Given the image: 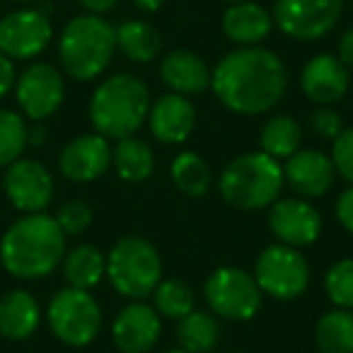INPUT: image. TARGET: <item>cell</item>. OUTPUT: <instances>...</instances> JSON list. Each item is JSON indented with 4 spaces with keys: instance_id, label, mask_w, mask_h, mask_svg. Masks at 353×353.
<instances>
[{
    "instance_id": "1",
    "label": "cell",
    "mask_w": 353,
    "mask_h": 353,
    "mask_svg": "<svg viewBox=\"0 0 353 353\" xmlns=\"http://www.w3.org/2000/svg\"><path fill=\"white\" fill-rule=\"evenodd\" d=\"M211 88L230 112L254 117L274 109L288 88L285 63L269 49L240 46L211 70Z\"/></svg>"
},
{
    "instance_id": "2",
    "label": "cell",
    "mask_w": 353,
    "mask_h": 353,
    "mask_svg": "<svg viewBox=\"0 0 353 353\" xmlns=\"http://www.w3.org/2000/svg\"><path fill=\"white\" fill-rule=\"evenodd\" d=\"M65 256V235L56 218L25 213L6 230L0 240V261L15 279H44Z\"/></svg>"
},
{
    "instance_id": "3",
    "label": "cell",
    "mask_w": 353,
    "mask_h": 353,
    "mask_svg": "<svg viewBox=\"0 0 353 353\" xmlns=\"http://www.w3.org/2000/svg\"><path fill=\"white\" fill-rule=\"evenodd\" d=\"M150 112V92L138 75H109L90 97V121L104 138L121 141L143 126Z\"/></svg>"
},
{
    "instance_id": "4",
    "label": "cell",
    "mask_w": 353,
    "mask_h": 353,
    "mask_svg": "<svg viewBox=\"0 0 353 353\" xmlns=\"http://www.w3.org/2000/svg\"><path fill=\"white\" fill-rule=\"evenodd\" d=\"M117 54V27L99 15H78L59 37L61 68L73 80L88 83L107 70Z\"/></svg>"
},
{
    "instance_id": "5",
    "label": "cell",
    "mask_w": 353,
    "mask_h": 353,
    "mask_svg": "<svg viewBox=\"0 0 353 353\" xmlns=\"http://www.w3.org/2000/svg\"><path fill=\"white\" fill-rule=\"evenodd\" d=\"M283 167L266 152H245L228 162L221 174V196L242 211H259L279 199Z\"/></svg>"
},
{
    "instance_id": "6",
    "label": "cell",
    "mask_w": 353,
    "mask_h": 353,
    "mask_svg": "<svg viewBox=\"0 0 353 353\" xmlns=\"http://www.w3.org/2000/svg\"><path fill=\"white\" fill-rule=\"evenodd\" d=\"M107 279L114 285V290L123 298H148L162 281L160 252L145 237H121L107 256Z\"/></svg>"
},
{
    "instance_id": "7",
    "label": "cell",
    "mask_w": 353,
    "mask_h": 353,
    "mask_svg": "<svg viewBox=\"0 0 353 353\" xmlns=\"http://www.w3.org/2000/svg\"><path fill=\"white\" fill-rule=\"evenodd\" d=\"M46 322H49L51 334L61 343L83 348L97 339L102 329V310L97 300L90 295V290L68 285L49 300Z\"/></svg>"
},
{
    "instance_id": "8",
    "label": "cell",
    "mask_w": 353,
    "mask_h": 353,
    "mask_svg": "<svg viewBox=\"0 0 353 353\" xmlns=\"http://www.w3.org/2000/svg\"><path fill=\"white\" fill-rule=\"evenodd\" d=\"M261 288L256 279L237 266H221L206 279L203 298L216 317L247 322L261 307Z\"/></svg>"
},
{
    "instance_id": "9",
    "label": "cell",
    "mask_w": 353,
    "mask_h": 353,
    "mask_svg": "<svg viewBox=\"0 0 353 353\" xmlns=\"http://www.w3.org/2000/svg\"><path fill=\"white\" fill-rule=\"evenodd\" d=\"M254 279L261 293L276 300H293L305 293L310 283V264L298 247L269 245L256 259Z\"/></svg>"
},
{
    "instance_id": "10",
    "label": "cell",
    "mask_w": 353,
    "mask_h": 353,
    "mask_svg": "<svg viewBox=\"0 0 353 353\" xmlns=\"http://www.w3.org/2000/svg\"><path fill=\"white\" fill-rule=\"evenodd\" d=\"M343 0H276L274 20L285 37L317 41L339 25Z\"/></svg>"
},
{
    "instance_id": "11",
    "label": "cell",
    "mask_w": 353,
    "mask_h": 353,
    "mask_svg": "<svg viewBox=\"0 0 353 353\" xmlns=\"http://www.w3.org/2000/svg\"><path fill=\"white\" fill-rule=\"evenodd\" d=\"M15 97L32 121H44L63 104V75L49 63H32L15 80Z\"/></svg>"
},
{
    "instance_id": "12",
    "label": "cell",
    "mask_w": 353,
    "mask_h": 353,
    "mask_svg": "<svg viewBox=\"0 0 353 353\" xmlns=\"http://www.w3.org/2000/svg\"><path fill=\"white\" fill-rule=\"evenodd\" d=\"M54 30L44 10H15L0 20V54L12 61H30L49 46Z\"/></svg>"
},
{
    "instance_id": "13",
    "label": "cell",
    "mask_w": 353,
    "mask_h": 353,
    "mask_svg": "<svg viewBox=\"0 0 353 353\" xmlns=\"http://www.w3.org/2000/svg\"><path fill=\"white\" fill-rule=\"evenodd\" d=\"M6 196L17 211L41 213L54 199V176L39 160H15L3 176Z\"/></svg>"
},
{
    "instance_id": "14",
    "label": "cell",
    "mask_w": 353,
    "mask_h": 353,
    "mask_svg": "<svg viewBox=\"0 0 353 353\" xmlns=\"http://www.w3.org/2000/svg\"><path fill=\"white\" fill-rule=\"evenodd\" d=\"M269 228L274 237L290 247H307L322 232L319 211L305 199H281L271 203Z\"/></svg>"
},
{
    "instance_id": "15",
    "label": "cell",
    "mask_w": 353,
    "mask_h": 353,
    "mask_svg": "<svg viewBox=\"0 0 353 353\" xmlns=\"http://www.w3.org/2000/svg\"><path fill=\"white\" fill-rule=\"evenodd\" d=\"M112 165V148L99 133H83L63 145L59 155V167L70 182H94Z\"/></svg>"
},
{
    "instance_id": "16",
    "label": "cell",
    "mask_w": 353,
    "mask_h": 353,
    "mask_svg": "<svg viewBox=\"0 0 353 353\" xmlns=\"http://www.w3.org/2000/svg\"><path fill=\"white\" fill-rule=\"evenodd\" d=\"M112 339L121 353H148L160 339V314L155 307L133 300L119 310L112 324Z\"/></svg>"
},
{
    "instance_id": "17",
    "label": "cell",
    "mask_w": 353,
    "mask_h": 353,
    "mask_svg": "<svg viewBox=\"0 0 353 353\" xmlns=\"http://www.w3.org/2000/svg\"><path fill=\"white\" fill-rule=\"evenodd\" d=\"M334 162L319 150H295L283 167V179L300 199H319L334 184Z\"/></svg>"
},
{
    "instance_id": "18",
    "label": "cell",
    "mask_w": 353,
    "mask_h": 353,
    "mask_svg": "<svg viewBox=\"0 0 353 353\" xmlns=\"http://www.w3.org/2000/svg\"><path fill=\"white\" fill-rule=\"evenodd\" d=\"M351 85V73L341 63L339 56L319 54L305 63L300 73V88L305 97L312 99L314 104H334L348 92Z\"/></svg>"
},
{
    "instance_id": "19",
    "label": "cell",
    "mask_w": 353,
    "mask_h": 353,
    "mask_svg": "<svg viewBox=\"0 0 353 353\" xmlns=\"http://www.w3.org/2000/svg\"><path fill=\"white\" fill-rule=\"evenodd\" d=\"M148 121H150V131L165 145H176L184 143L192 136L194 126H196V109L187 99V94H162L155 104H150L148 112Z\"/></svg>"
},
{
    "instance_id": "20",
    "label": "cell",
    "mask_w": 353,
    "mask_h": 353,
    "mask_svg": "<svg viewBox=\"0 0 353 353\" xmlns=\"http://www.w3.org/2000/svg\"><path fill=\"white\" fill-rule=\"evenodd\" d=\"M160 78L176 94H199L211 88L206 61L189 49H174L162 59Z\"/></svg>"
},
{
    "instance_id": "21",
    "label": "cell",
    "mask_w": 353,
    "mask_h": 353,
    "mask_svg": "<svg viewBox=\"0 0 353 353\" xmlns=\"http://www.w3.org/2000/svg\"><path fill=\"white\" fill-rule=\"evenodd\" d=\"M41 307L30 290H8L0 298V336L8 341H27L39 329Z\"/></svg>"
},
{
    "instance_id": "22",
    "label": "cell",
    "mask_w": 353,
    "mask_h": 353,
    "mask_svg": "<svg viewBox=\"0 0 353 353\" xmlns=\"http://www.w3.org/2000/svg\"><path fill=\"white\" fill-rule=\"evenodd\" d=\"M271 27H274V17L250 0L232 3L223 12V32L228 39L240 46H259L271 34Z\"/></svg>"
},
{
    "instance_id": "23",
    "label": "cell",
    "mask_w": 353,
    "mask_h": 353,
    "mask_svg": "<svg viewBox=\"0 0 353 353\" xmlns=\"http://www.w3.org/2000/svg\"><path fill=\"white\" fill-rule=\"evenodd\" d=\"M117 49L133 63H150L160 56L162 37L152 25L143 20H128L117 27Z\"/></svg>"
},
{
    "instance_id": "24",
    "label": "cell",
    "mask_w": 353,
    "mask_h": 353,
    "mask_svg": "<svg viewBox=\"0 0 353 353\" xmlns=\"http://www.w3.org/2000/svg\"><path fill=\"white\" fill-rule=\"evenodd\" d=\"M63 274L68 285L80 290H90L107 274V259L92 245H78L63 256Z\"/></svg>"
},
{
    "instance_id": "25",
    "label": "cell",
    "mask_w": 353,
    "mask_h": 353,
    "mask_svg": "<svg viewBox=\"0 0 353 353\" xmlns=\"http://www.w3.org/2000/svg\"><path fill=\"white\" fill-rule=\"evenodd\" d=\"M112 165L123 182H143L152 174L155 155L150 145L141 138H121L112 150Z\"/></svg>"
},
{
    "instance_id": "26",
    "label": "cell",
    "mask_w": 353,
    "mask_h": 353,
    "mask_svg": "<svg viewBox=\"0 0 353 353\" xmlns=\"http://www.w3.org/2000/svg\"><path fill=\"white\" fill-rule=\"evenodd\" d=\"M176 339H179V348L189 353H211L221 341V324L211 312L192 310L187 317L179 319Z\"/></svg>"
},
{
    "instance_id": "27",
    "label": "cell",
    "mask_w": 353,
    "mask_h": 353,
    "mask_svg": "<svg viewBox=\"0 0 353 353\" xmlns=\"http://www.w3.org/2000/svg\"><path fill=\"white\" fill-rule=\"evenodd\" d=\"M319 353H353V312L334 307L319 317L314 327Z\"/></svg>"
},
{
    "instance_id": "28",
    "label": "cell",
    "mask_w": 353,
    "mask_h": 353,
    "mask_svg": "<svg viewBox=\"0 0 353 353\" xmlns=\"http://www.w3.org/2000/svg\"><path fill=\"white\" fill-rule=\"evenodd\" d=\"M300 126L288 114H276L264 123L259 133L261 152L271 155L274 160H288L295 150H300Z\"/></svg>"
},
{
    "instance_id": "29",
    "label": "cell",
    "mask_w": 353,
    "mask_h": 353,
    "mask_svg": "<svg viewBox=\"0 0 353 353\" xmlns=\"http://www.w3.org/2000/svg\"><path fill=\"white\" fill-rule=\"evenodd\" d=\"M172 182L187 196H201L211 187V167L199 152L184 150L172 162Z\"/></svg>"
},
{
    "instance_id": "30",
    "label": "cell",
    "mask_w": 353,
    "mask_h": 353,
    "mask_svg": "<svg viewBox=\"0 0 353 353\" xmlns=\"http://www.w3.org/2000/svg\"><path fill=\"white\" fill-rule=\"evenodd\" d=\"M152 303H155L157 314L167 319H182L196 305V295H194L192 285L184 283L179 279H167L160 281L152 290Z\"/></svg>"
},
{
    "instance_id": "31",
    "label": "cell",
    "mask_w": 353,
    "mask_h": 353,
    "mask_svg": "<svg viewBox=\"0 0 353 353\" xmlns=\"http://www.w3.org/2000/svg\"><path fill=\"white\" fill-rule=\"evenodd\" d=\"M27 148V123L17 112L0 109V167L20 160Z\"/></svg>"
},
{
    "instance_id": "32",
    "label": "cell",
    "mask_w": 353,
    "mask_h": 353,
    "mask_svg": "<svg viewBox=\"0 0 353 353\" xmlns=\"http://www.w3.org/2000/svg\"><path fill=\"white\" fill-rule=\"evenodd\" d=\"M324 290L327 298L336 307L353 310V259H341L324 276Z\"/></svg>"
},
{
    "instance_id": "33",
    "label": "cell",
    "mask_w": 353,
    "mask_h": 353,
    "mask_svg": "<svg viewBox=\"0 0 353 353\" xmlns=\"http://www.w3.org/2000/svg\"><path fill=\"white\" fill-rule=\"evenodd\" d=\"M54 218L63 230V235H80L92 223V208L80 199H73V201H65L63 206H59Z\"/></svg>"
},
{
    "instance_id": "34",
    "label": "cell",
    "mask_w": 353,
    "mask_h": 353,
    "mask_svg": "<svg viewBox=\"0 0 353 353\" xmlns=\"http://www.w3.org/2000/svg\"><path fill=\"white\" fill-rule=\"evenodd\" d=\"M332 162H334V170L348 184H353V128H346V131H341L334 138Z\"/></svg>"
},
{
    "instance_id": "35",
    "label": "cell",
    "mask_w": 353,
    "mask_h": 353,
    "mask_svg": "<svg viewBox=\"0 0 353 353\" xmlns=\"http://www.w3.org/2000/svg\"><path fill=\"white\" fill-rule=\"evenodd\" d=\"M310 126H312V131L317 133V136L327 138V141H334V138L343 131L341 117L329 107H319L317 112H312V117H310Z\"/></svg>"
},
{
    "instance_id": "36",
    "label": "cell",
    "mask_w": 353,
    "mask_h": 353,
    "mask_svg": "<svg viewBox=\"0 0 353 353\" xmlns=\"http://www.w3.org/2000/svg\"><path fill=\"white\" fill-rule=\"evenodd\" d=\"M336 218H339V223L343 225V230H348L353 235V184L341 194V196H339Z\"/></svg>"
},
{
    "instance_id": "37",
    "label": "cell",
    "mask_w": 353,
    "mask_h": 353,
    "mask_svg": "<svg viewBox=\"0 0 353 353\" xmlns=\"http://www.w3.org/2000/svg\"><path fill=\"white\" fill-rule=\"evenodd\" d=\"M15 65H12V59H8L6 54H0V97H6L12 88H15Z\"/></svg>"
},
{
    "instance_id": "38",
    "label": "cell",
    "mask_w": 353,
    "mask_h": 353,
    "mask_svg": "<svg viewBox=\"0 0 353 353\" xmlns=\"http://www.w3.org/2000/svg\"><path fill=\"white\" fill-rule=\"evenodd\" d=\"M339 59L348 70H353V27L343 32L339 39Z\"/></svg>"
},
{
    "instance_id": "39",
    "label": "cell",
    "mask_w": 353,
    "mask_h": 353,
    "mask_svg": "<svg viewBox=\"0 0 353 353\" xmlns=\"http://www.w3.org/2000/svg\"><path fill=\"white\" fill-rule=\"evenodd\" d=\"M78 3L92 15H104V12L114 10L119 6V0H78Z\"/></svg>"
},
{
    "instance_id": "40",
    "label": "cell",
    "mask_w": 353,
    "mask_h": 353,
    "mask_svg": "<svg viewBox=\"0 0 353 353\" xmlns=\"http://www.w3.org/2000/svg\"><path fill=\"white\" fill-rule=\"evenodd\" d=\"M46 143V128L41 126V123H34V126H27V145H34V148H39V145H44Z\"/></svg>"
},
{
    "instance_id": "41",
    "label": "cell",
    "mask_w": 353,
    "mask_h": 353,
    "mask_svg": "<svg viewBox=\"0 0 353 353\" xmlns=\"http://www.w3.org/2000/svg\"><path fill=\"white\" fill-rule=\"evenodd\" d=\"M167 0H133V6L143 12H157L162 6H165Z\"/></svg>"
},
{
    "instance_id": "42",
    "label": "cell",
    "mask_w": 353,
    "mask_h": 353,
    "mask_svg": "<svg viewBox=\"0 0 353 353\" xmlns=\"http://www.w3.org/2000/svg\"><path fill=\"white\" fill-rule=\"evenodd\" d=\"M165 353H189V351H184V348H170V351H165Z\"/></svg>"
},
{
    "instance_id": "43",
    "label": "cell",
    "mask_w": 353,
    "mask_h": 353,
    "mask_svg": "<svg viewBox=\"0 0 353 353\" xmlns=\"http://www.w3.org/2000/svg\"><path fill=\"white\" fill-rule=\"evenodd\" d=\"M20 3H39V0H20Z\"/></svg>"
},
{
    "instance_id": "44",
    "label": "cell",
    "mask_w": 353,
    "mask_h": 353,
    "mask_svg": "<svg viewBox=\"0 0 353 353\" xmlns=\"http://www.w3.org/2000/svg\"><path fill=\"white\" fill-rule=\"evenodd\" d=\"M225 3H230V6H232V3H242V0H225Z\"/></svg>"
},
{
    "instance_id": "45",
    "label": "cell",
    "mask_w": 353,
    "mask_h": 353,
    "mask_svg": "<svg viewBox=\"0 0 353 353\" xmlns=\"http://www.w3.org/2000/svg\"><path fill=\"white\" fill-rule=\"evenodd\" d=\"M237 353H247V351H237Z\"/></svg>"
}]
</instances>
